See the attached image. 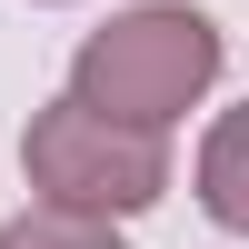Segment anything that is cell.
<instances>
[{
  "instance_id": "cell-1",
  "label": "cell",
  "mask_w": 249,
  "mask_h": 249,
  "mask_svg": "<svg viewBox=\"0 0 249 249\" xmlns=\"http://www.w3.org/2000/svg\"><path fill=\"white\" fill-rule=\"evenodd\" d=\"M219 80V20L190 0H140V10L100 20L70 60V100L100 120H130V130H170L210 100Z\"/></svg>"
},
{
  "instance_id": "cell-2",
  "label": "cell",
  "mask_w": 249,
  "mask_h": 249,
  "mask_svg": "<svg viewBox=\"0 0 249 249\" xmlns=\"http://www.w3.org/2000/svg\"><path fill=\"white\" fill-rule=\"evenodd\" d=\"M20 170L50 210H80V219H140L160 190H170V140L160 130H130V120H100L80 110L70 90L40 100L30 130H20Z\"/></svg>"
},
{
  "instance_id": "cell-3",
  "label": "cell",
  "mask_w": 249,
  "mask_h": 249,
  "mask_svg": "<svg viewBox=\"0 0 249 249\" xmlns=\"http://www.w3.org/2000/svg\"><path fill=\"white\" fill-rule=\"evenodd\" d=\"M199 210L230 239H249V110H219L199 140Z\"/></svg>"
},
{
  "instance_id": "cell-4",
  "label": "cell",
  "mask_w": 249,
  "mask_h": 249,
  "mask_svg": "<svg viewBox=\"0 0 249 249\" xmlns=\"http://www.w3.org/2000/svg\"><path fill=\"white\" fill-rule=\"evenodd\" d=\"M0 249H120V219H80V210L30 199L20 219H0Z\"/></svg>"
}]
</instances>
